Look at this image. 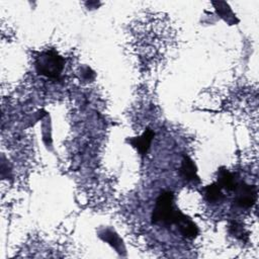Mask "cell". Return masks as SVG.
I'll use <instances>...</instances> for the list:
<instances>
[{
    "label": "cell",
    "mask_w": 259,
    "mask_h": 259,
    "mask_svg": "<svg viewBox=\"0 0 259 259\" xmlns=\"http://www.w3.org/2000/svg\"><path fill=\"white\" fill-rule=\"evenodd\" d=\"M151 219L154 225L164 227L175 225L179 233L187 239H193L198 235L197 226L175 206L174 194L171 191L160 193L156 199Z\"/></svg>",
    "instance_id": "cell-1"
},
{
    "label": "cell",
    "mask_w": 259,
    "mask_h": 259,
    "mask_svg": "<svg viewBox=\"0 0 259 259\" xmlns=\"http://www.w3.org/2000/svg\"><path fill=\"white\" fill-rule=\"evenodd\" d=\"M65 65V60L55 51L40 53L35 60V70L38 75L57 79L60 77Z\"/></svg>",
    "instance_id": "cell-2"
},
{
    "label": "cell",
    "mask_w": 259,
    "mask_h": 259,
    "mask_svg": "<svg viewBox=\"0 0 259 259\" xmlns=\"http://www.w3.org/2000/svg\"><path fill=\"white\" fill-rule=\"evenodd\" d=\"M235 192L234 203L241 208H249L255 204L257 198V187L245 182H237L233 190Z\"/></svg>",
    "instance_id": "cell-3"
},
{
    "label": "cell",
    "mask_w": 259,
    "mask_h": 259,
    "mask_svg": "<svg viewBox=\"0 0 259 259\" xmlns=\"http://www.w3.org/2000/svg\"><path fill=\"white\" fill-rule=\"evenodd\" d=\"M154 136V132L151 128H147L140 137L127 139L126 142L130 143L134 148H136L142 156H145L151 147Z\"/></svg>",
    "instance_id": "cell-4"
},
{
    "label": "cell",
    "mask_w": 259,
    "mask_h": 259,
    "mask_svg": "<svg viewBox=\"0 0 259 259\" xmlns=\"http://www.w3.org/2000/svg\"><path fill=\"white\" fill-rule=\"evenodd\" d=\"M180 175L187 182H199L200 179L197 175V170L194 162L188 157L184 156L180 167Z\"/></svg>",
    "instance_id": "cell-5"
},
{
    "label": "cell",
    "mask_w": 259,
    "mask_h": 259,
    "mask_svg": "<svg viewBox=\"0 0 259 259\" xmlns=\"http://www.w3.org/2000/svg\"><path fill=\"white\" fill-rule=\"evenodd\" d=\"M237 180L235 179L234 174L228 171L225 168H221L218 171V181L217 183L220 185L222 189H226L227 191H233L236 187Z\"/></svg>",
    "instance_id": "cell-6"
},
{
    "label": "cell",
    "mask_w": 259,
    "mask_h": 259,
    "mask_svg": "<svg viewBox=\"0 0 259 259\" xmlns=\"http://www.w3.org/2000/svg\"><path fill=\"white\" fill-rule=\"evenodd\" d=\"M204 194L205 198L210 203H218L221 202L224 199V194L222 192V188L220 185L215 182L210 185H207L204 188Z\"/></svg>",
    "instance_id": "cell-7"
}]
</instances>
